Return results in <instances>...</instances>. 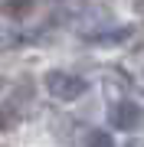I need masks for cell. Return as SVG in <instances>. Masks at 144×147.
Returning a JSON list of instances; mask_svg holds the SVG:
<instances>
[{
  "mask_svg": "<svg viewBox=\"0 0 144 147\" xmlns=\"http://www.w3.org/2000/svg\"><path fill=\"white\" fill-rule=\"evenodd\" d=\"M7 127H10V118H7V111L0 108V131H7Z\"/></svg>",
  "mask_w": 144,
  "mask_h": 147,
  "instance_id": "cell-6",
  "label": "cell"
},
{
  "mask_svg": "<svg viewBox=\"0 0 144 147\" xmlns=\"http://www.w3.org/2000/svg\"><path fill=\"white\" fill-rule=\"evenodd\" d=\"M89 147H115V141H112L108 131H92L89 134Z\"/></svg>",
  "mask_w": 144,
  "mask_h": 147,
  "instance_id": "cell-5",
  "label": "cell"
},
{
  "mask_svg": "<svg viewBox=\"0 0 144 147\" xmlns=\"http://www.w3.org/2000/svg\"><path fill=\"white\" fill-rule=\"evenodd\" d=\"M128 147H144V141H131V144H128Z\"/></svg>",
  "mask_w": 144,
  "mask_h": 147,
  "instance_id": "cell-7",
  "label": "cell"
},
{
  "mask_svg": "<svg viewBox=\"0 0 144 147\" xmlns=\"http://www.w3.org/2000/svg\"><path fill=\"white\" fill-rule=\"evenodd\" d=\"M128 36H131V30L121 26V30H115V33H98V36H92V42H121V39H128Z\"/></svg>",
  "mask_w": 144,
  "mask_h": 147,
  "instance_id": "cell-4",
  "label": "cell"
},
{
  "mask_svg": "<svg viewBox=\"0 0 144 147\" xmlns=\"http://www.w3.org/2000/svg\"><path fill=\"white\" fill-rule=\"evenodd\" d=\"M138 13H144V0H138Z\"/></svg>",
  "mask_w": 144,
  "mask_h": 147,
  "instance_id": "cell-8",
  "label": "cell"
},
{
  "mask_svg": "<svg viewBox=\"0 0 144 147\" xmlns=\"http://www.w3.org/2000/svg\"><path fill=\"white\" fill-rule=\"evenodd\" d=\"M30 10H33V0H3V13L10 16H23Z\"/></svg>",
  "mask_w": 144,
  "mask_h": 147,
  "instance_id": "cell-3",
  "label": "cell"
},
{
  "mask_svg": "<svg viewBox=\"0 0 144 147\" xmlns=\"http://www.w3.org/2000/svg\"><path fill=\"white\" fill-rule=\"evenodd\" d=\"M138 118H141V111H138L134 101H118L108 111V121H112V127H118V131H134L138 127Z\"/></svg>",
  "mask_w": 144,
  "mask_h": 147,
  "instance_id": "cell-2",
  "label": "cell"
},
{
  "mask_svg": "<svg viewBox=\"0 0 144 147\" xmlns=\"http://www.w3.org/2000/svg\"><path fill=\"white\" fill-rule=\"evenodd\" d=\"M46 88L59 101H75L79 95H85V79L69 75V72H49L46 75Z\"/></svg>",
  "mask_w": 144,
  "mask_h": 147,
  "instance_id": "cell-1",
  "label": "cell"
}]
</instances>
